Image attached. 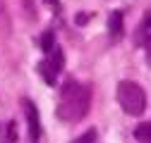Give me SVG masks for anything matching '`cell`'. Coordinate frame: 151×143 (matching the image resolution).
Wrapping results in <instances>:
<instances>
[{"instance_id": "cell-1", "label": "cell", "mask_w": 151, "mask_h": 143, "mask_svg": "<svg viewBox=\"0 0 151 143\" xmlns=\"http://www.w3.org/2000/svg\"><path fill=\"white\" fill-rule=\"evenodd\" d=\"M89 103H91L89 88L74 79H67L60 88V98H58V119L67 124L82 122L89 112Z\"/></svg>"}, {"instance_id": "cell-2", "label": "cell", "mask_w": 151, "mask_h": 143, "mask_svg": "<svg viewBox=\"0 0 151 143\" xmlns=\"http://www.w3.org/2000/svg\"><path fill=\"white\" fill-rule=\"evenodd\" d=\"M118 103L127 115L139 117L146 110V93L137 81H120L118 84Z\"/></svg>"}, {"instance_id": "cell-3", "label": "cell", "mask_w": 151, "mask_h": 143, "mask_svg": "<svg viewBox=\"0 0 151 143\" xmlns=\"http://www.w3.org/2000/svg\"><path fill=\"white\" fill-rule=\"evenodd\" d=\"M63 62H65V57H63V50H60V48L46 52V57L39 62L36 69H39L41 79H43L48 86H53L55 81H58V74H60V69H63Z\"/></svg>"}, {"instance_id": "cell-4", "label": "cell", "mask_w": 151, "mask_h": 143, "mask_svg": "<svg viewBox=\"0 0 151 143\" xmlns=\"http://www.w3.org/2000/svg\"><path fill=\"white\" fill-rule=\"evenodd\" d=\"M22 105H24V115H27V122H29V138H31V143H36L39 141V136H41V122H39V110H36V105L31 103V100H22Z\"/></svg>"}, {"instance_id": "cell-5", "label": "cell", "mask_w": 151, "mask_h": 143, "mask_svg": "<svg viewBox=\"0 0 151 143\" xmlns=\"http://www.w3.org/2000/svg\"><path fill=\"white\" fill-rule=\"evenodd\" d=\"M108 33L113 36V38H120V36H122V12H120V10L110 12V19H108Z\"/></svg>"}, {"instance_id": "cell-6", "label": "cell", "mask_w": 151, "mask_h": 143, "mask_svg": "<svg viewBox=\"0 0 151 143\" xmlns=\"http://www.w3.org/2000/svg\"><path fill=\"white\" fill-rule=\"evenodd\" d=\"M134 138L139 143H151V122H142L134 127Z\"/></svg>"}, {"instance_id": "cell-7", "label": "cell", "mask_w": 151, "mask_h": 143, "mask_svg": "<svg viewBox=\"0 0 151 143\" xmlns=\"http://www.w3.org/2000/svg\"><path fill=\"white\" fill-rule=\"evenodd\" d=\"M41 48H43V52H50V50L58 48V45H55V33H53V31H46V33H43V38H41Z\"/></svg>"}, {"instance_id": "cell-8", "label": "cell", "mask_w": 151, "mask_h": 143, "mask_svg": "<svg viewBox=\"0 0 151 143\" xmlns=\"http://www.w3.org/2000/svg\"><path fill=\"white\" fill-rule=\"evenodd\" d=\"M72 143H96V131H93V129H89V131H84L82 136H77Z\"/></svg>"}]
</instances>
